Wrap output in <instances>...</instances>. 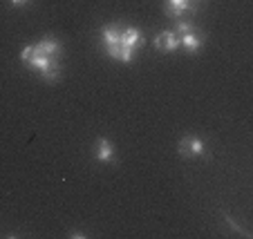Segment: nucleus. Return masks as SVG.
Masks as SVG:
<instances>
[{
  "label": "nucleus",
  "mask_w": 253,
  "mask_h": 239,
  "mask_svg": "<svg viewBox=\"0 0 253 239\" xmlns=\"http://www.w3.org/2000/svg\"><path fill=\"white\" fill-rule=\"evenodd\" d=\"M179 45H184L188 54H197L202 49V45H204V38H202V34L191 32V34H184V36H179Z\"/></svg>",
  "instance_id": "6"
},
{
  "label": "nucleus",
  "mask_w": 253,
  "mask_h": 239,
  "mask_svg": "<svg viewBox=\"0 0 253 239\" xmlns=\"http://www.w3.org/2000/svg\"><path fill=\"white\" fill-rule=\"evenodd\" d=\"M153 45L159 52H175V49L179 47V36H177L175 32H159L157 36H155Z\"/></svg>",
  "instance_id": "2"
},
{
  "label": "nucleus",
  "mask_w": 253,
  "mask_h": 239,
  "mask_svg": "<svg viewBox=\"0 0 253 239\" xmlns=\"http://www.w3.org/2000/svg\"><path fill=\"white\" fill-rule=\"evenodd\" d=\"M96 161H101V163L115 161V145H112V141L103 139V137L96 141Z\"/></svg>",
  "instance_id": "5"
},
{
  "label": "nucleus",
  "mask_w": 253,
  "mask_h": 239,
  "mask_svg": "<svg viewBox=\"0 0 253 239\" xmlns=\"http://www.w3.org/2000/svg\"><path fill=\"white\" fill-rule=\"evenodd\" d=\"M121 32H124V25L119 23H112V25H105L101 29V38H103V45L110 47V45H117L121 40Z\"/></svg>",
  "instance_id": "4"
},
{
  "label": "nucleus",
  "mask_w": 253,
  "mask_h": 239,
  "mask_svg": "<svg viewBox=\"0 0 253 239\" xmlns=\"http://www.w3.org/2000/svg\"><path fill=\"white\" fill-rule=\"evenodd\" d=\"M191 32H195V27H193L191 20H179V23L175 25V34H177V36H184V34H191Z\"/></svg>",
  "instance_id": "9"
},
{
  "label": "nucleus",
  "mask_w": 253,
  "mask_h": 239,
  "mask_svg": "<svg viewBox=\"0 0 253 239\" xmlns=\"http://www.w3.org/2000/svg\"><path fill=\"white\" fill-rule=\"evenodd\" d=\"M34 47H36V54L47 56V58H58V54H61V43L56 38H43L41 43L34 45Z\"/></svg>",
  "instance_id": "3"
},
{
  "label": "nucleus",
  "mask_w": 253,
  "mask_h": 239,
  "mask_svg": "<svg viewBox=\"0 0 253 239\" xmlns=\"http://www.w3.org/2000/svg\"><path fill=\"white\" fill-rule=\"evenodd\" d=\"M177 152L188 159L202 157V154H204V141H202L200 137H184V139L179 141V145H177Z\"/></svg>",
  "instance_id": "1"
},
{
  "label": "nucleus",
  "mask_w": 253,
  "mask_h": 239,
  "mask_svg": "<svg viewBox=\"0 0 253 239\" xmlns=\"http://www.w3.org/2000/svg\"><path fill=\"white\" fill-rule=\"evenodd\" d=\"M193 9V2L191 0H168L166 2V14L172 16V18H179L182 14Z\"/></svg>",
  "instance_id": "7"
},
{
  "label": "nucleus",
  "mask_w": 253,
  "mask_h": 239,
  "mask_svg": "<svg viewBox=\"0 0 253 239\" xmlns=\"http://www.w3.org/2000/svg\"><path fill=\"white\" fill-rule=\"evenodd\" d=\"M9 2H11L14 7H23V5H27L29 0H9Z\"/></svg>",
  "instance_id": "10"
},
{
  "label": "nucleus",
  "mask_w": 253,
  "mask_h": 239,
  "mask_svg": "<svg viewBox=\"0 0 253 239\" xmlns=\"http://www.w3.org/2000/svg\"><path fill=\"white\" fill-rule=\"evenodd\" d=\"M70 237H85V235H83V233H77V230H72Z\"/></svg>",
  "instance_id": "11"
},
{
  "label": "nucleus",
  "mask_w": 253,
  "mask_h": 239,
  "mask_svg": "<svg viewBox=\"0 0 253 239\" xmlns=\"http://www.w3.org/2000/svg\"><path fill=\"white\" fill-rule=\"evenodd\" d=\"M139 40H141V32H139L137 27H124V32H121V40H119L124 47L134 49L139 45Z\"/></svg>",
  "instance_id": "8"
}]
</instances>
